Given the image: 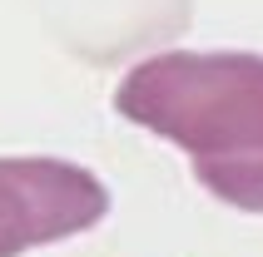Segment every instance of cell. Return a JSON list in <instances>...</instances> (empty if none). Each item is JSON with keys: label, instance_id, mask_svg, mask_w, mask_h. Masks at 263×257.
Returning a JSON list of instances; mask_svg holds the SVG:
<instances>
[{"label": "cell", "instance_id": "cell-2", "mask_svg": "<svg viewBox=\"0 0 263 257\" xmlns=\"http://www.w3.org/2000/svg\"><path fill=\"white\" fill-rule=\"evenodd\" d=\"M109 213V188L70 158H0V257L89 232Z\"/></svg>", "mask_w": 263, "mask_h": 257}, {"label": "cell", "instance_id": "cell-1", "mask_svg": "<svg viewBox=\"0 0 263 257\" xmlns=\"http://www.w3.org/2000/svg\"><path fill=\"white\" fill-rule=\"evenodd\" d=\"M115 114L184 148L194 178L238 213H263V55L164 50L115 89Z\"/></svg>", "mask_w": 263, "mask_h": 257}]
</instances>
